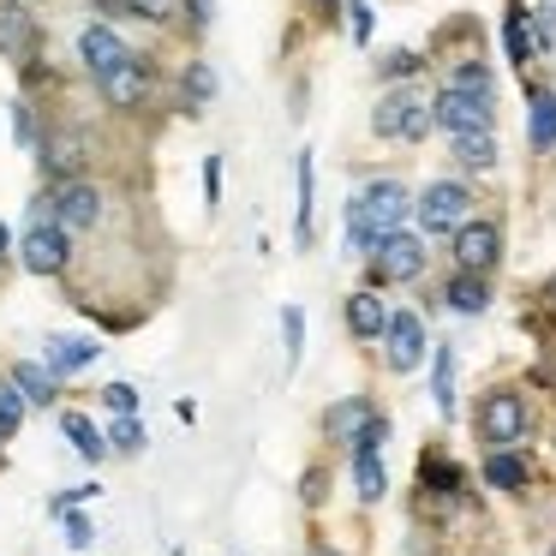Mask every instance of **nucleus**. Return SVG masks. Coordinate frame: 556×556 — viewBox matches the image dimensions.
Here are the masks:
<instances>
[{
	"label": "nucleus",
	"mask_w": 556,
	"mask_h": 556,
	"mask_svg": "<svg viewBox=\"0 0 556 556\" xmlns=\"http://www.w3.org/2000/svg\"><path fill=\"white\" fill-rule=\"evenodd\" d=\"M348 216L365 222V228L383 240V233H395L401 222L413 216V198H407V186H401V180H371V186H365V192L348 204Z\"/></svg>",
	"instance_id": "20e7f679"
},
{
	"label": "nucleus",
	"mask_w": 556,
	"mask_h": 556,
	"mask_svg": "<svg viewBox=\"0 0 556 556\" xmlns=\"http://www.w3.org/2000/svg\"><path fill=\"white\" fill-rule=\"evenodd\" d=\"M102 401H109V413H138V389L132 383H109Z\"/></svg>",
	"instance_id": "e433bc0d"
},
{
	"label": "nucleus",
	"mask_w": 556,
	"mask_h": 556,
	"mask_svg": "<svg viewBox=\"0 0 556 556\" xmlns=\"http://www.w3.org/2000/svg\"><path fill=\"white\" fill-rule=\"evenodd\" d=\"M281 341H288V371H300V353H305V312L300 305L281 312Z\"/></svg>",
	"instance_id": "2f4dec72"
},
{
	"label": "nucleus",
	"mask_w": 556,
	"mask_h": 556,
	"mask_svg": "<svg viewBox=\"0 0 556 556\" xmlns=\"http://www.w3.org/2000/svg\"><path fill=\"white\" fill-rule=\"evenodd\" d=\"M341 317H348V336H353V341H383V329H389V305L377 300V288L348 293Z\"/></svg>",
	"instance_id": "f8f14e48"
},
{
	"label": "nucleus",
	"mask_w": 556,
	"mask_h": 556,
	"mask_svg": "<svg viewBox=\"0 0 556 556\" xmlns=\"http://www.w3.org/2000/svg\"><path fill=\"white\" fill-rule=\"evenodd\" d=\"M78 162H85V138H78V132H49V138H42V168L54 174V186L73 180Z\"/></svg>",
	"instance_id": "6ab92c4d"
},
{
	"label": "nucleus",
	"mask_w": 556,
	"mask_h": 556,
	"mask_svg": "<svg viewBox=\"0 0 556 556\" xmlns=\"http://www.w3.org/2000/svg\"><path fill=\"white\" fill-rule=\"evenodd\" d=\"M54 377H61V371H49V365H13V383L25 389V401H37V407H49V401L61 395Z\"/></svg>",
	"instance_id": "bb28decb"
},
{
	"label": "nucleus",
	"mask_w": 556,
	"mask_h": 556,
	"mask_svg": "<svg viewBox=\"0 0 556 556\" xmlns=\"http://www.w3.org/2000/svg\"><path fill=\"white\" fill-rule=\"evenodd\" d=\"M448 144H455V162L467 174L496 168V132H460V138H448Z\"/></svg>",
	"instance_id": "b1692460"
},
{
	"label": "nucleus",
	"mask_w": 556,
	"mask_h": 556,
	"mask_svg": "<svg viewBox=\"0 0 556 556\" xmlns=\"http://www.w3.org/2000/svg\"><path fill=\"white\" fill-rule=\"evenodd\" d=\"M18 419H25V389H18V383H0V437H13Z\"/></svg>",
	"instance_id": "473e14b6"
},
{
	"label": "nucleus",
	"mask_w": 556,
	"mask_h": 556,
	"mask_svg": "<svg viewBox=\"0 0 556 556\" xmlns=\"http://www.w3.org/2000/svg\"><path fill=\"white\" fill-rule=\"evenodd\" d=\"M180 85H186V102H192V109H210V102H216V66H210V61H192Z\"/></svg>",
	"instance_id": "c85d7f7f"
},
{
	"label": "nucleus",
	"mask_w": 556,
	"mask_h": 556,
	"mask_svg": "<svg viewBox=\"0 0 556 556\" xmlns=\"http://www.w3.org/2000/svg\"><path fill=\"white\" fill-rule=\"evenodd\" d=\"M544 305H551V317H556V281H551V293H544Z\"/></svg>",
	"instance_id": "49530a36"
},
{
	"label": "nucleus",
	"mask_w": 556,
	"mask_h": 556,
	"mask_svg": "<svg viewBox=\"0 0 556 556\" xmlns=\"http://www.w3.org/2000/svg\"><path fill=\"white\" fill-rule=\"evenodd\" d=\"M527 144L539 150V156L556 150V90H544V85L527 90Z\"/></svg>",
	"instance_id": "2eb2a0df"
},
{
	"label": "nucleus",
	"mask_w": 556,
	"mask_h": 556,
	"mask_svg": "<svg viewBox=\"0 0 556 556\" xmlns=\"http://www.w3.org/2000/svg\"><path fill=\"white\" fill-rule=\"evenodd\" d=\"M443 85H455V90H479V97H496V78H491V66H484V54H460V61L448 66Z\"/></svg>",
	"instance_id": "a878e982"
},
{
	"label": "nucleus",
	"mask_w": 556,
	"mask_h": 556,
	"mask_svg": "<svg viewBox=\"0 0 556 556\" xmlns=\"http://www.w3.org/2000/svg\"><path fill=\"white\" fill-rule=\"evenodd\" d=\"M61 431L73 437V448H78V455H85V460H102V455H109V448H114L109 437H102L97 425L85 419V413H66V419H61Z\"/></svg>",
	"instance_id": "cd10ccee"
},
{
	"label": "nucleus",
	"mask_w": 556,
	"mask_h": 556,
	"mask_svg": "<svg viewBox=\"0 0 556 556\" xmlns=\"http://www.w3.org/2000/svg\"><path fill=\"white\" fill-rule=\"evenodd\" d=\"M49 216L61 222L66 233H85V228H97V222H102V192H97V186H85V180H61L49 192Z\"/></svg>",
	"instance_id": "6e6552de"
},
{
	"label": "nucleus",
	"mask_w": 556,
	"mask_h": 556,
	"mask_svg": "<svg viewBox=\"0 0 556 556\" xmlns=\"http://www.w3.org/2000/svg\"><path fill=\"white\" fill-rule=\"evenodd\" d=\"M353 42H371V0H353Z\"/></svg>",
	"instance_id": "58836bf2"
},
{
	"label": "nucleus",
	"mask_w": 556,
	"mask_h": 556,
	"mask_svg": "<svg viewBox=\"0 0 556 556\" xmlns=\"http://www.w3.org/2000/svg\"><path fill=\"white\" fill-rule=\"evenodd\" d=\"M448 240H455V269H479V276H491V269L503 264V228L484 222V216L460 222Z\"/></svg>",
	"instance_id": "0eeeda50"
},
{
	"label": "nucleus",
	"mask_w": 556,
	"mask_h": 556,
	"mask_svg": "<svg viewBox=\"0 0 556 556\" xmlns=\"http://www.w3.org/2000/svg\"><path fill=\"white\" fill-rule=\"evenodd\" d=\"M532 479V460L515 455V448H484V484L491 491H527Z\"/></svg>",
	"instance_id": "f3484780"
},
{
	"label": "nucleus",
	"mask_w": 556,
	"mask_h": 556,
	"mask_svg": "<svg viewBox=\"0 0 556 556\" xmlns=\"http://www.w3.org/2000/svg\"><path fill=\"white\" fill-rule=\"evenodd\" d=\"M551 556H556V551H551Z\"/></svg>",
	"instance_id": "09e8293b"
},
{
	"label": "nucleus",
	"mask_w": 556,
	"mask_h": 556,
	"mask_svg": "<svg viewBox=\"0 0 556 556\" xmlns=\"http://www.w3.org/2000/svg\"><path fill=\"white\" fill-rule=\"evenodd\" d=\"M13 252V233H7V222H0V257Z\"/></svg>",
	"instance_id": "c03bdc74"
},
{
	"label": "nucleus",
	"mask_w": 556,
	"mask_h": 556,
	"mask_svg": "<svg viewBox=\"0 0 556 556\" xmlns=\"http://www.w3.org/2000/svg\"><path fill=\"white\" fill-rule=\"evenodd\" d=\"M443 305L460 317H479L484 305H491V276H479V269H455V276L443 281Z\"/></svg>",
	"instance_id": "dca6fc26"
},
{
	"label": "nucleus",
	"mask_w": 556,
	"mask_h": 556,
	"mask_svg": "<svg viewBox=\"0 0 556 556\" xmlns=\"http://www.w3.org/2000/svg\"><path fill=\"white\" fill-rule=\"evenodd\" d=\"M371 419H377L371 401H365V395H348V401H336V407H329L324 425H329V437H336V443H359Z\"/></svg>",
	"instance_id": "a211bd4d"
},
{
	"label": "nucleus",
	"mask_w": 556,
	"mask_h": 556,
	"mask_svg": "<svg viewBox=\"0 0 556 556\" xmlns=\"http://www.w3.org/2000/svg\"><path fill=\"white\" fill-rule=\"evenodd\" d=\"M192 25H198V30L210 25V0H192Z\"/></svg>",
	"instance_id": "37998d69"
},
{
	"label": "nucleus",
	"mask_w": 556,
	"mask_h": 556,
	"mask_svg": "<svg viewBox=\"0 0 556 556\" xmlns=\"http://www.w3.org/2000/svg\"><path fill=\"white\" fill-rule=\"evenodd\" d=\"M413 216H419V228L431 233H455L460 222H472V192L460 180H431L419 192V204H413Z\"/></svg>",
	"instance_id": "39448f33"
},
{
	"label": "nucleus",
	"mask_w": 556,
	"mask_h": 556,
	"mask_svg": "<svg viewBox=\"0 0 556 556\" xmlns=\"http://www.w3.org/2000/svg\"><path fill=\"white\" fill-rule=\"evenodd\" d=\"M503 49L515 66L539 61V42H532V25H527V7H520V0H508V13H503Z\"/></svg>",
	"instance_id": "412c9836"
},
{
	"label": "nucleus",
	"mask_w": 556,
	"mask_h": 556,
	"mask_svg": "<svg viewBox=\"0 0 556 556\" xmlns=\"http://www.w3.org/2000/svg\"><path fill=\"white\" fill-rule=\"evenodd\" d=\"M383 443H389V419H383V413H377V419L365 425V437H359V443H353V448H383Z\"/></svg>",
	"instance_id": "ea45409f"
},
{
	"label": "nucleus",
	"mask_w": 556,
	"mask_h": 556,
	"mask_svg": "<svg viewBox=\"0 0 556 556\" xmlns=\"http://www.w3.org/2000/svg\"><path fill=\"white\" fill-rule=\"evenodd\" d=\"M431 126H437L431 102H419L413 90H389V97L371 109V132L377 138H407V144H419V138H431Z\"/></svg>",
	"instance_id": "7ed1b4c3"
},
{
	"label": "nucleus",
	"mask_w": 556,
	"mask_h": 556,
	"mask_svg": "<svg viewBox=\"0 0 556 556\" xmlns=\"http://www.w3.org/2000/svg\"><path fill=\"white\" fill-rule=\"evenodd\" d=\"M419 484L431 496H443V503H448V496H467V472H460L448 455H425L419 460Z\"/></svg>",
	"instance_id": "4be33fe9"
},
{
	"label": "nucleus",
	"mask_w": 556,
	"mask_h": 556,
	"mask_svg": "<svg viewBox=\"0 0 556 556\" xmlns=\"http://www.w3.org/2000/svg\"><path fill=\"white\" fill-rule=\"evenodd\" d=\"M305 556H336V551H329V544H312V551H305Z\"/></svg>",
	"instance_id": "a18cd8bd"
},
{
	"label": "nucleus",
	"mask_w": 556,
	"mask_h": 556,
	"mask_svg": "<svg viewBox=\"0 0 556 556\" xmlns=\"http://www.w3.org/2000/svg\"><path fill=\"white\" fill-rule=\"evenodd\" d=\"M431 401H437L443 419H455V348L431 353Z\"/></svg>",
	"instance_id": "393cba45"
},
{
	"label": "nucleus",
	"mask_w": 556,
	"mask_h": 556,
	"mask_svg": "<svg viewBox=\"0 0 556 556\" xmlns=\"http://www.w3.org/2000/svg\"><path fill=\"white\" fill-rule=\"evenodd\" d=\"M97 336H49V359H42V365H49V371H85V365L90 359H97Z\"/></svg>",
	"instance_id": "aec40b11"
},
{
	"label": "nucleus",
	"mask_w": 556,
	"mask_h": 556,
	"mask_svg": "<svg viewBox=\"0 0 556 556\" xmlns=\"http://www.w3.org/2000/svg\"><path fill=\"white\" fill-rule=\"evenodd\" d=\"M97 90H102V102H109V109H144V97H150L144 54H126L121 66H109V73L97 78Z\"/></svg>",
	"instance_id": "1a4fd4ad"
},
{
	"label": "nucleus",
	"mask_w": 556,
	"mask_h": 556,
	"mask_svg": "<svg viewBox=\"0 0 556 556\" xmlns=\"http://www.w3.org/2000/svg\"><path fill=\"white\" fill-rule=\"evenodd\" d=\"M317 7H324V13H336V7H341V0H317Z\"/></svg>",
	"instance_id": "de8ad7c7"
},
{
	"label": "nucleus",
	"mask_w": 556,
	"mask_h": 556,
	"mask_svg": "<svg viewBox=\"0 0 556 556\" xmlns=\"http://www.w3.org/2000/svg\"><path fill=\"white\" fill-rule=\"evenodd\" d=\"M0 54L7 61H30L37 54V25L18 0H0Z\"/></svg>",
	"instance_id": "4468645a"
},
{
	"label": "nucleus",
	"mask_w": 556,
	"mask_h": 556,
	"mask_svg": "<svg viewBox=\"0 0 556 556\" xmlns=\"http://www.w3.org/2000/svg\"><path fill=\"white\" fill-rule=\"evenodd\" d=\"M18 252H25V269H30V276H61L73 245H66V228H61V222H42V216H37Z\"/></svg>",
	"instance_id": "9d476101"
},
{
	"label": "nucleus",
	"mask_w": 556,
	"mask_h": 556,
	"mask_svg": "<svg viewBox=\"0 0 556 556\" xmlns=\"http://www.w3.org/2000/svg\"><path fill=\"white\" fill-rule=\"evenodd\" d=\"M312 240V150L300 156V245Z\"/></svg>",
	"instance_id": "f704fd0d"
},
{
	"label": "nucleus",
	"mask_w": 556,
	"mask_h": 556,
	"mask_svg": "<svg viewBox=\"0 0 556 556\" xmlns=\"http://www.w3.org/2000/svg\"><path fill=\"white\" fill-rule=\"evenodd\" d=\"M305 503H324V472H305Z\"/></svg>",
	"instance_id": "79ce46f5"
},
{
	"label": "nucleus",
	"mask_w": 556,
	"mask_h": 556,
	"mask_svg": "<svg viewBox=\"0 0 556 556\" xmlns=\"http://www.w3.org/2000/svg\"><path fill=\"white\" fill-rule=\"evenodd\" d=\"M109 443L121 448V455H138V448L150 443V437H144V419H138V413H121V419H114V431H109Z\"/></svg>",
	"instance_id": "7c9ffc66"
},
{
	"label": "nucleus",
	"mask_w": 556,
	"mask_h": 556,
	"mask_svg": "<svg viewBox=\"0 0 556 556\" xmlns=\"http://www.w3.org/2000/svg\"><path fill=\"white\" fill-rule=\"evenodd\" d=\"M431 114H437V126H443L448 138H460V132H496V97H479V90L443 85L431 97Z\"/></svg>",
	"instance_id": "f03ea898"
},
{
	"label": "nucleus",
	"mask_w": 556,
	"mask_h": 556,
	"mask_svg": "<svg viewBox=\"0 0 556 556\" xmlns=\"http://www.w3.org/2000/svg\"><path fill=\"white\" fill-rule=\"evenodd\" d=\"M126 54H132V49L121 42V30H109V25H85V30H78V61H85L97 78L109 73V66H121Z\"/></svg>",
	"instance_id": "ddd939ff"
},
{
	"label": "nucleus",
	"mask_w": 556,
	"mask_h": 556,
	"mask_svg": "<svg viewBox=\"0 0 556 556\" xmlns=\"http://www.w3.org/2000/svg\"><path fill=\"white\" fill-rule=\"evenodd\" d=\"M425 240L419 233H383V240H377V252L365 257V264H371V281L377 288H389V281H413V276H425Z\"/></svg>",
	"instance_id": "423d86ee"
},
{
	"label": "nucleus",
	"mask_w": 556,
	"mask_h": 556,
	"mask_svg": "<svg viewBox=\"0 0 556 556\" xmlns=\"http://www.w3.org/2000/svg\"><path fill=\"white\" fill-rule=\"evenodd\" d=\"M353 484H359V503H383L389 472H383V460H377V448H353Z\"/></svg>",
	"instance_id": "5701e85b"
},
{
	"label": "nucleus",
	"mask_w": 556,
	"mask_h": 556,
	"mask_svg": "<svg viewBox=\"0 0 556 556\" xmlns=\"http://www.w3.org/2000/svg\"><path fill=\"white\" fill-rule=\"evenodd\" d=\"M121 7H126V18H150V25H168L180 0H121Z\"/></svg>",
	"instance_id": "72a5a7b5"
},
{
	"label": "nucleus",
	"mask_w": 556,
	"mask_h": 556,
	"mask_svg": "<svg viewBox=\"0 0 556 556\" xmlns=\"http://www.w3.org/2000/svg\"><path fill=\"white\" fill-rule=\"evenodd\" d=\"M527 25H532V42H539V54L556 49V0H539V7H527Z\"/></svg>",
	"instance_id": "c756f323"
},
{
	"label": "nucleus",
	"mask_w": 556,
	"mask_h": 556,
	"mask_svg": "<svg viewBox=\"0 0 556 556\" xmlns=\"http://www.w3.org/2000/svg\"><path fill=\"white\" fill-rule=\"evenodd\" d=\"M204 198H210V204L222 198V162H216V156L204 162Z\"/></svg>",
	"instance_id": "a19ab883"
},
{
	"label": "nucleus",
	"mask_w": 556,
	"mask_h": 556,
	"mask_svg": "<svg viewBox=\"0 0 556 556\" xmlns=\"http://www.w3.org/2000/svg\"><path fill=\"white\" fill-rule=\"evenodd\" d=\"M66 544H73V551H90V539H97V532H90V520L85 515H73V508H66Z\"/></svg>",
	"instance_id": "4c0bfd02"
},
{
	"label": "nucleus",
	"mask_w": 556,
	"mask_h": 556,
	"mask_svg": "<svg viewBox=\"0 0 556 556\" xmlns=\"http://www.w3.org/2000/svg\"><path fill=\"white\" fill-rule=\"evenodd\" d=\"M479 443L484 448H515L520 437H527L532 413H527V395L520 389H491V395L479 401Z\"/></svg>",
	"instance_id": "f257e3e1"
},
{
	"label": "nucleus",
	"mask_w": 556,
	"mask_h": 556,
	"mask_svg": "<svg viewBox=\"0 0 556 556\" xmlns=\"http://www.w3.org/2000/svg\"><path fill=\"white\" fill-rule=\"evenodd\" d=\"M419 54H413V49H395V54H383V61H377V73H383V78H413V73H419Z\"/></svg>",
	"instance_id": "c9c22d12"
},
{
	"label": "nucleus",
	"mask_w": 556,
	"mask_h": 556,
	"mask_svg": "<svg viewBox=\"0 0 556 556\" xmlns=\"http://www.w3.org/2000/svg\"><path fill=\"white\" fill-rule=\"evenodd\" d=\"M383 348H389V371H413L425 359V324L419 312H389V329H383Z\"/></svg>",
	"instance_id": "9b49d317"
}]
</instances>
